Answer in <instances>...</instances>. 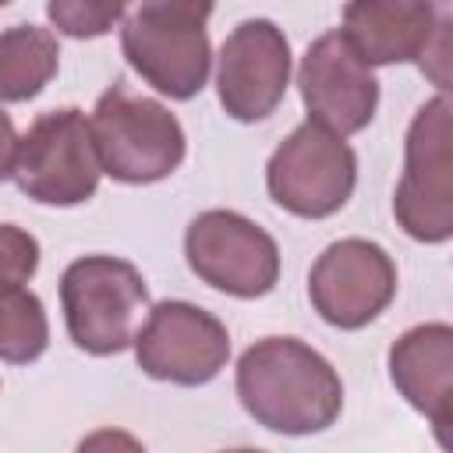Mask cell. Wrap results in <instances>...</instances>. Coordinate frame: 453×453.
<instances>
[{
  "label": "cell",
  "instance_id": "obj_21",
  "mask_svg": "<svg viewBox=\"0 0 453 453\" xmlns=\"http://www.w3.org/2000/svg\"><path fill=\"white\" fill-rule=\"evenodd\" d=\"M226 453H265V449H251V446H241V449H226Z\"/></svg>",
  "mask_w": 453,
  "mask_h": 453
},
{
  "label": "cell",
  "instance_id": "obj_5",
  "mask_svg": "<svg viewBox=\"0 0 453 453\" xmlns=\"http://www.w3.org/2000/svg\"><path fill=\"white\" fill-rule=\"evenodd\" d=\"M99 156L92 145L88 117L74 106L50 110L32 120L18 138L14 180L18 188L42 205H78L88 202L99 188Z\"/></svg>",
  "mask_w": 453,
  "mask_h": 453
},
{
  "label": "cell",
  "instance_id": "obj_3",
  "mask_svg": "<svg viewBox=\"0 0 453 453\" xmlns=\"http://www.w3.org/2000/svg\"><path fill=\"white\" fill-rule=\"evenodd\" d=\"M88 127L103 173L124 184H152L170 177L188 149L180 120L163 103L131 92L124 81L99 96Z\"/></svg>",
  "mask_w": 453,
  "mask_h": 453
},
{
  "label": "cell",
  "instance_id": "obj_16",
  "mask_svg": "<svg viewBox=\"0 0 453 453\" xmlns=\"http://www.w3.org/2000/svg\"><path fill=\"white\" fill-rule=\"evenodd\" d=\"M50 343V322L42 301L32 290L0 294V361L28 365Z\"/></svg>",
  "mask_w": 453,
  "mask_h": 453
},
{
  "label": "cell",
  "instance_id": "obj_15",
  "mask_svg": "<svg viewBox=\"0 0 453 453\" xmlns=\"http://www.w3.org/2000/svg\"><path fill=\"white\" fill-rule=\"evenodd\" d=\"M57 39L39 25H11L0 32V103H25L57 74Z\"/></svg>",
  "mask_w": 453,
  "mask_h": 453
},
{
  "label": "cell",
  "instance_id": "obj_7",
  "mask_svg": "<svg viewBox=\"0 0 453 453\" xmlns=\"http://www.w3.org/2000/svg\"><path fill=\"white\" fill-rule=\"evenodd\" d=\"M265 184L280 209L304 219H322L347 205L357 184V156L343 138L304 120L273 152Z\"/></svg>",
  "mask_w": 453,
  "mask_h": 453
},
{
  "label": "cell",
  "instance_id": "obj_19",
  "mask_svg": "<svg viewBox=\"0 0 453 453\" xmlns=\"http://www.w3.org/2000/svg\"><path fill=\"white\" fill-rule=\"evenodd\" d=\"M78 453H145V446L120 428H99L78 442Z\"/></svg>",
  "mask_w": 453,
  "mask_h": 453
},
{
  "label": "cell",
  "instance_id": "obj_6",
  "mask_svg": "<svg viewBox=\"0 0 453 453\" xmlns=\"http://www.w3.org/2000/svg\"><path fill=\"white\" fill-rule=\"evenodd\" d=\"M453 156H449V99H428L407 131L403 177L396 184L393 216L407 237L442 244L453 234Z\"/></svg>",
  "mask_w": 453,
  "mask_h": 453
},
{
  "label": "cell",
  "instance_id": "obj_9",
  "mask_svg": "<svg viewBox=\"0 0 453 453\" xmlns=\"http://www.w3.org/2000/svg\"><path fill=\"white\" fill-rule=\"evenodd\" d=\"M134 357L149 379L202 386L226 365L230 333L198 304L159 301L145 315V326L134 333Z\"/></svg>",
  "mask_w": 453,
  "mask_h": 453
},
{
  "label": "cell",
  "instance_id": "obj_20",
  "mask_svg": "<svg viewBox=\"0 0 453 453\" xmlns=\"http://www.w3.org/2000/svg\"><path fill=\"white\" fill-rule=\"evenodd\" d=\"M14 152H18V134H14L11 117L0 110V180L14 173Z\"/></svg>",
  "mask_w": 453,
  "mask_h": 453
},
{
  "label": "cell",
  "instance_id": "obj_1",
  "mask_svg": "<svg viewBox=\"0 0 453 453\" xmlns=\"http://www.w3.org/2000/svg\"><path fill=\"white\" fill-rule=\"evenodd\" d=\"M237 396L258 425L283 435L322 432L343 411L336 368L294 336H265L241 354Z\"/></svg>",
  "mask_w": 453,
  "mask_h": 453
},
{
  "label": "cell",
  "instance_id": "obj_4",
  "mask_svg": "<svg viewBox=\"0 0 453 453\" xmlns=\"http://www.w3.org/2000/svg\"><path fill=\"white\" fill-rule=\"evenodd\" d=\"M60 304L71 340L96 357L134 343L138 319L149 308L142 273L113 255H85L60 276Z\"/></svg>",
  "mask_w": 453,
  "mask_h": 453
},
{
  "label": "cell",
  "instance_id": "obj_14",
  "mask_svg": "<svg viewBox=\"0 0 453 453\" xmlns=\"http://www.w3.org/2000/svg\"><path fill=\"white\" fill-rule=\"evenodd\" d=\"M389 375L400 396L432 421L439 442L446 446L453 393V329L446 322L407 329L389 350Z\"/></svg>",
  "mask_w": 453,
  "mask_h": 453
},
{
  "label": "cell",
  "instance_id": "obj_10",
  "mask_svg": "<svg viewBox=\"0 0 453 453\" xmlns=\"http://www.w3.org/2000/svg\"><path fill=\"white\" fill-rule=\"evenodd\" d=\"M396 294V265L375 241H333L311 265V308L336 329H361L386 311Z\"/></svg>",
  "mask_w": 453,
  "mask_h": 453
},
{
  "label": "cell",
  "instance_id": "obj_17",
  "mask_svg": "<svg viewBox=\"0 0 453 453\" xmlns=\"http://www.w3.org/2000/svg\"><path fill=\"white\" fill-rule=\"evenodd\" d=\"M50 21L74 39H92V35H106L117 21H124L127 7L124 4H81V0H53L46 7Z\"/></svg>",
  "mask_w": 453,
  "mask_h": 453
},
{
  "label": "cell",
  "instance_id": "obj_8",
  "mask_svg": "<svg viewBox=\"0 0 453 453\" xmlns=\"http://www.w3.org/2000/svg\"><path fill=\"white\" fill-rule=\"evenodd\" d=\"M184 255L198 280L234 297H262L280 280L276 241L241 212L209 209L191 219Z\"/></svg>",
  "mask_w": 453,
  "mask_h": 453
},
{
  "label": "cell",
  "instance_id": "obj_11",
  "mask_svg": "<svg viewBox=\"0 0 453 453\" xmlns=\"http://www.w3.org/2000/svg\"><path fill=\"white\" fill-rule=\"evenodd\" d=\"M297 85L308 120L336 138L368 127L375 117L379 81L340 32H326L308 46L297 67Z\"/></svg>",
  "mask_w": 453,
  "mask_h": 453
},
{
  "label": "cell",
  "instance_id": "obj_12",
  "mask_svg": "<svg viewBox=\"0 0 453 453\" xmlns=\"http://www.w3.org/2000/svg\"><path fill=\"white\" fill-rule=\"evenodd\" d=\"M287 85H290L287 35L265 18L241 21L219 50L216 92L223 110L244 124L265 120L280 106Z\"/></svg>",
  "mask_w": 453,
  "mask_h": 453
},
{
  "label": "cell",
  "instance_id": "obj_13",
  "mask_svg": "<svg viewBox=\"0 0 453 453\" xmlns=\"http://www.w3.org/2000/svg\"><path fill=\"white\" fill-rule=\"evenodd\" d=\"M439 28V11L421 0H357L343 7L340 35L368 64L421 60Z\"/></svg>",
  "mask_w": 453,
  "mask_h": 453
},
{
  "label": "cell",
  "instance_id": "obj_18",
  "mask_svg": "<svg viewBox=\"0 0 453 453\" xmlns=\"http://www.w3.org/2000/svg\"><path fill=\"white\" fill-rule=\"evenodd\" d=\"M35 269H39V241L14 223H0V294L21 290Z\"/></svg>",
  "mask_w": 453,
  "mask_h": 453
},
{
  "label": "cell",
  "instance_id": "obj_2",
  "mask_svg": "<svg viewBox=\"0 0 453 453\" xmlns=\"http://www.w3.org/2000/svg\"><path fill=\"white\" fill-rule=\"evenodd\" d=\"M209 4L156 0L138 4L124 14L120 46L127 64L163 96L191 99L202 92L212 64L209 50Z\"/></svg>",
  "mask_w": 453,
  "mask_h": 453
}]
</instances>
